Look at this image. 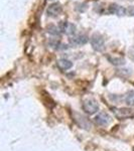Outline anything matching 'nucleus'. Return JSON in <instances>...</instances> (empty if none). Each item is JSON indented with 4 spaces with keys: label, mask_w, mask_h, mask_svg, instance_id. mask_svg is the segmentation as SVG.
I'll return each instance as SVG.
<instances>
[{
    "label": "nucleus",
    "mask_w": 134,
    "mask_h": 151,
    "mask_svg": "<svg viewBox=\"0 0 134 151\" xmlns=\"http://www.w3.org/2000/svg\"><path fill=\"white\" fill-rule=\"evenodd\" d=\"M83 110L89 115H93L99 110V104L97 103L96 100L88 99L83 103Z\"/></svg>",
    "instance_id": "nucleus-1"
},
{
    "label": "nucleus",
    "mask_w": 134,
    "mask_h": 151,
    "mask_svg": "<svg viewBox=\"0 0 134 151\" xmlns=\"http://www.w3.org/2000/svg\"><path fill=\"white\" fill-rule=\"evenodd\" d=\"M95 121L96 123L100 126H107L109 123L111 122V116L109 115L108 113H105V112H101L95 118Z\"/></svg>",
    "instance_id": "nucleus-4"
},
{
    "label": "nucleus",
    "mask_w": 134,
    "mask_h": 151,
    "mask_svg": "<svg viewBox=\"0 0 134 151\" xmlns=\"http://www.w3.org/2000/svg\"><path fill=\"white\" fill-rule=\"evenodd\" d=\"M113 113L118 119H127V118H131V117L134 116V111L131 110L129 108H119L113 109Z\"/></svg>",
    "instance_id": "nucleus-2"
},
{
    "label": "nucleus",
    "mask_w": 134,
    "mask_h": 151,
    "mask_svg": "<svg viewBox=\"0 0 134 151\" xmlns=\"http://www.w3.org/2000/svg\"><path fill=\"white\" fill-rule=\"evenodd\" d=\"M129 13H130V15H134V7H130L129 8Z\"/></svg>",
    "instance_id": "nucleus-15"
},
{
    "label": "nucleus",
    "mask_w": 134,
    "mask_h": 151,
    "mask_svg": "<svg viewBox=\"0 0 134 151\" xmlns=\"http://www.w3.org/2000/svg\"><path fill=\"white\" fill-rule=\"evenodd\" d=\"M87 41H88L87 36L83 35H77V36H75V37L71 38V43L74 45H85Z\"/></svg>",
    "instance_id": "nucleus-8"
},
{
    "label": "nucleus",
    "mask_w": 134,
    "mask_h": 151,
    "mask_svg": "<svg viewBox=\"0 0 134 151\" xmlns=\"http://www.w3.org/2000/svg\"><path fill=\"white\" fill-rule=\"evenodd\" d=\"M125 103L128 105V106L134 107V92H129V93L126 95L125 97Z\"/></svg>",
    "instance_id": "nucleus-11"
},
{
    "label": "nucleus",
    "mask_w": 134,
    "mask_h": 151,
    "mask_svg": "<svg viewBox=\"0 0 134 151\" xmlns=\"http://www.w3.org/2000/svg\"><path fill=\"white\" fill-rule=\"evenodd\" d=\"M58 27H60L62 32H64L68 35H74L75 31H76V26H75L73 23H70V22H62Z\"/></svg>",
    "instance_id": "nucleus-5"
},
{
    "label": "nucleus",
    "mask_w": 134,
    "mask_h": 151,
    "mask_svg": "<svg viewBox=\"0 0 134 151\" xmlns=\"http://www.w3.org/2000/svg\"><path fill=\"white\" fill-rule=\"evenodd\" d=\"M110 12L116 13L117 15H124V14L126 13V10L122 6H119V5H117V4H112L110 6Z\"/></svg>",
    "instance_id": "nucleus-10"
},
{
    "label": "nucleus",
    "mask_w": 134,
    "mask_h": 151,
    "mask_svg": "<svg viewBox=\"0 0 134 151\" xmlns=\"http://www.w3.org/2000/svg\"><path fill=\"white\" fill-rule=\"evenodd\" d=\"M110 60H111V63L113 65H124L125 64V60H123V58H110Z\"/></svg>",
    "instance_id": "nucleus-13"
},
{
    "label": "nucleus",
    "mask_w": 134,
    "mask_h": 151,
    "mask_svg": "<svg viewBox=\"0 0 134 151\" xmlns=\"http://www.w3.org/2000/svg\"><path fill=\"white\" fill-rule=\"evenodd\" d=\"M62 12V6L60 3H53L48 8V15L55 17Z\"/></svg>",
    "instance_id": "nucleus-7"
},
{
    "label": "nucleus",
    "mask_w": 134,
    "mask_h": 151,
    "mask_svg": "<svg viewBox=\"0 0 134 151\" xmlns=\"http://www.w3.org/2000/svg\"><path fill=\"white\" fill-rule=\"evenodd\" d=\"M48 31L50 33H52V35H58V33H60L61 29H60V27H57V26H55V25H50L48 27Z\"/></svg>",
    "instance_id": "nucleus-12"
},
{
    "label": "nucleus",
    "mask_w": 134,
    "mask_h": 151,
    "mask_svg": "<svg viewBox=\"0 0 134 151\" xmlns=\"http://www.w3.org/2000/svg\"><path fill=\"white\" fill-rule=\"evenodd\" d=\"M104 45H105V41H104V38L102 35L96 33L91 37V45L97 52H100V50H103Z\"/></svg>",
    "instance_id": "nucleus-3"
},
{
    "label": "nucleus",
    "mask_w": 134,
    "mask_h": 151,
    "mask_svg": "<svg viewBox=\"0 0 134 151\" xmlns=\"http://www.w3.org/2000/svg\"><path fill=\"white\" fill-rule=\"evenodd\" d=\"M58 69H61L62 70H69L73 67V63L69 60H66V58H62L58 62Z\"/></svg>",
    "instance_id": "nucleus-9"
},
{
    "label": "nucleus",
    "mask_w": 134,
    "mask_h": 151,
    "mask_svg": "<svg viewBox=\"0 0 134 151\" xmlns=\"http://www.w3.org/2000/svg\"><path fill=\"white\" fill-rule=\"evenodd\" d=\"M75 116H76V122L79 124L80 127L86 129V130H90L92 127V124L90 122L89 120L86 118V117L82 116V115H79V114H75Z\"/></svg>",
    "instance_id": "nucleus-6"
},
{
    "label": "nucleus",
    "mask_w": 134,
    "mask_h": 151,
    "mask_svg": "<svg viewBox=\"0 0 134 151\" xmlns=\"http://www.w3.org/2000/svg\"><path fill=\"white\" fill-rule=\"evenodd\" d=\"M128 53H129V57L132 58V60H134V45H133V47H131L130 48H129Z\"/></svg>",
    "instance_id": "nucleus-14"
}]
</instances>
